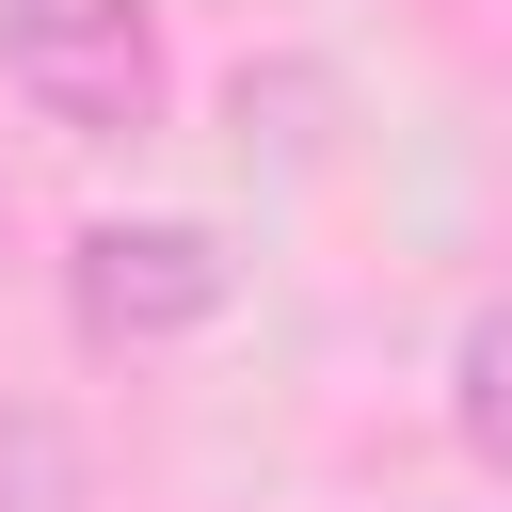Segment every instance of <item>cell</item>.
Masks as SVG:
<instances>
[{"instance_id": "obj_1", "label": "cell", "mask_w": 512, "mask_h": 512, "mask_svg": "<svg viewBox=\"0 0 512 512\" xmlns=\"http://www.w3.org/2000/svg\"><path fill=\"white\" fill-rule=\"evenodd\" d=\"M0 80L64 144H144L176 112V32L160 0H0Z\"/></svg>"}, {"instance_id": "obj_2", "label": "cell", "mask_w": 512, "mask_h": 512, "mask_svg": "<svg viewBox=\"0 0 512 512\" xmlns=\"http://www.w3.org/2000/svg\"><path fill=\"white\" fill-rule=\"evenodd\" d=\"M64 320L96 352H160L224 320V240L208 224H80L64 240Z\"/></svg>"}, {"instance_id": "obj_3", "label": "cell", "mask_w": 512, "mask_h": 512, "mask_svg": "<svg viewBox=\"0 0 512 512\" xmlns=\"http://www.w3.org/2000/svg\"><path fill=\"white\" fill-rule=\"evenodd\" d=\"M448 432H464V448L512 480V288H496V304L448 336Z\"/></svg>"}, {"instance_id": "obj_4", "label": "cell", "mask_w": 512, "mask_h": 512, "mask_svg": "<svg viewBox=\"0 0 512 512\" xmlns=\"http://www.w3.org/2000/svg\"><path fill=\"white\" fill-rule=\"evenodd\" d=\"M0 256H16V192H0Z\"/></svg>"}]
</instances>
